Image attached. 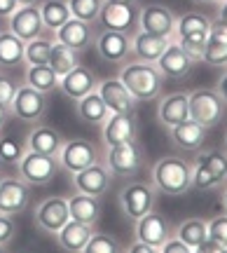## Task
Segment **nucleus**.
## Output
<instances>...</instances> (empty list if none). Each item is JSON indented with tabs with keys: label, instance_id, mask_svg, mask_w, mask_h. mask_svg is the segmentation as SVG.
<instances>
[{
	"label": "nucleus",
	"instance_id": "nucleus-1",
	"mask_svg": "<svg viewBox=\"0 0 227 253\" xmlns=\"http://www.w3.org/2000/svg\"><path fill=\"white\" fill-rule=\"evenodd\" d=\"M119 80L124 82L134 99L141 103V101H154L159 99V94L164 89V78L157 63H148V61H131L127 63L122 73H119Z\"/></svg>",
	"mask_w": 227,
	"mask_h": 253
},
{
	"label": "nucleus",
	"instance_id": "nucleus-2",
	"mask_svg": "<svg viewBox=\"0 0 227 253\" xmlns=\"http://www.w3.org/2000/svg\"><path fill=\"white\" fill-rule=\"evenodd\" d=\"M152 185L157 192L181 197L192 190V162L183 157H162L152 167Z\"/></svg>",
	"mask_w": 227,
	"mask_h": 253
},
{
	"label": "nucleus",
	"instance_id": "nucleus-3",
	"mask_svg": "<svg viewBox=\"0 0 227 253\" xmlns=\"http://www.w3.org/2000/svg\"><path fill=\"white\" fill-rule=\"evenodd\" d=\"M143 162H146V153H143V148L136 141L108 145V150H106V167L117 178H131V176H136L141 171Z\"/></svg>",
	"mask_w": 227,
	"mask_h": 253
},
{
	"label": "nucleus",
	"instance_id": "nucleus-4",
	"mask_svg": "<svg viewBox=\"0 0 227 253\" xmlns=\"http://www.w3.org/2000/svg\"><path fill=\"white\" fill-rule=\"evenodd\" d=\"M19 169V178L28 185H47V183L54 181L56 171L61 169L56 155H42V153H33L26 150L21 155V160L17 162Z\"/></svg>",
	"mask_w": 227,
	"mask_h": 253
},
{
	"label": "nucleus",
	"instance_id": "nucleus-5",
	"mask_svg": "<svg viewBox=\"0 0 227 253\" xmlns=\"http://www.w3.org/2000/svg\"><path fill=\"white\" fill-rule=\"evenodd\" d=\"M157 204V188L152 183L134 181L119 190V209L129 220H138L146 216L148 211H152Z\"/></svg>",
	"mask_w": 227,
	"mask_h": 253
},
{
	"label": "nucleus",
	"instance_id": "nucleus-6",
	"mask_svg": "<svg viewBox=\"0 0 227 253\" xmlns=\"http://www.w3.org/2000/svg\"><path fill=\"white\" fill-rule=\"evenodd\" d=\"M188 108H190V120L211 129L223 120L225 101L220 99V94L216 89H194L188 96Z\"/></svg>",
	"mask_w": 227,
	"mask_h": 253
},
{
	"label": "nucleus",
	"instance_id": "nucleus-7",
	"mask_svg": "<svg viewBox=\"0 0 227 253\" xmlns=\"http://www.w3.org/2000/svg\"><path fill=\"white\" fill-rule=\"evenodd\" d=\"M47 108H49V101L47 94L33 89L31 84H21L17 87V94L9 103V113L21 122H40L45 118Z\"/></svg>",
	"mask_w": 227,
	"mask_h": 253
},
{
	"label": "nucleus",
	"instance_id": "nucleus-8",
	"mask_svg": "<svg viewBox=\"0 0 227 253\" xmlns=\"http://www.w3.org/2000/svg\"><path fill=\"white\" fill-rule=\"evenodd\" d=\"M94 47H96V54L106 63H113V66L127 63L131 59V36L124 33V31L101 28L94 36Z\"/></svg>",
	"mask_w": 227,
	"mask_h": 253
},
{
	"label": "nucleus",
	"instance_id": "nucleus-9",
	"mask_svg": "<svg viewBox=\"0 0 227 253\" xmlns=\"http://www.w3.org/2000/svg\"><path fill=\"white\" fill-rule=\"evenodd\" d=\"M59 160V167L66 169L68 173H77L82 171L84 167L99 162V153L91 141H84V138H71V141H64L61 150L56 155Z\"/></svg>",
	"mask_w": 227,
	"mask_h": 253
},
{
	"label": "nucleus",
	"instance_id": "nucleus-10",
	"mask_svg": "<svg viewBox=\"0 0 227 253\" xmlns=\"http://www.w3.org/2000/svg\"><path fill=\"white\" fill-rule=\"evenodd\" d=\"M136 2H115V0H103L96 24L106 31H124L129 33L136 24Z\"/></svg>",
	"mask_w": 227,
	"mask_h": 253
},
{
	"label": "nucleus",
	"instance_id": "nucleus-11",
	"mask_svg": "<svg viewBox=\"0 0 227 253\" xmlns=\"http://www.w3.org/2000/svg\"><path fill=\"white\" fill-rule=\"evenodd\" d=\"M176 19L178 17L173 14V9L166 5H159V2H150V5L138 9V28L152 33V36L173 38Z\"/></svg>",
	"mask_w": 227,
	"mask_h": 253
},
{
	"label": "nucleus",
	"instance_id": "nucleus-12",
	"mask_svg": "<svg viewBox=\"0 0 227 253\" xmlns=\"http://www.w3.org/2000/svg\"><path fill=\"white\" fill-rule=\"evenodd\" d=\"M68 220H71V211H68V199L66 197H47L45 202L38 204L36 225L47 235H56Z\"/></svg>",
	"mask_w": 227,
	"mask_h": 253
},
{
	"label": "nucleus",
	"instance_id": "nucleus-13",
	"mask_svg": "<svg viewBox=\"0 0 227 253\" xmlns=\"http://www.w3.org/2000/svg\"><path fill=\"white\" fill-rule=\"evenodd\" d=\"M110 183H113V173L101 162H94L84 167L82 171L73 173L75 192H84V195H94V197H103L110 190Z\"/></svg>",
	"mask_w": 227,
	"mask_h": 253
},
{
	"label": "nucleus",
	"instance_id": "nucleus-14",
	"mask_svg": "<svg viewBox=\"0 0 227 253\" xmlns=\"http://www.w3.org/2000/svg\"><path fill=\"white\" fill-rule=\"evenodd\" d=\"M7 28L17 38H21L24 42H28V40H33V38H38V36H42L45 24H42V17H40L38 5H19V7L7 17Z\"/></svg>",
	"mask_w": 227,
	"mask_h": 253
},
{
	"label": "nucleus",
	"instance_id": "nucleus-15",
	"mask_svg": "<svg viewBox=\"0 0 227 253\" xmlns=\"http://www.w3.org/2000/svg\"><path fill=\"white\" fill-rule=\"evenodd\" d=\"M31 202V185L21 178H0V213L19 216Z\"/></svg>",
	"mask_w": 227,
	"mask_h": 253
},
{
	"label": "nucleus",
	"instance_id": "nucleus-16",
	"mask_svg": "<svg viewBox=\"0 0 227 253\" xmlns=\"http://www.w3.org/2000/svg\"><path fill=\"white\" fill-rule=\"evenodd\" d=\"M206 126H201L199 122H194V120H183L178 122L176 126H169V138H171V143L183 150V153L188 155H194L199 153L201 148L206 145Z\"/></svg>",
	"mask_w": 227,
	"mask_h": 253
},
{
	"label": "nucleus",
	"instance_id": "nucleus-17",
	"mask_svg": "<svg viewBox=\"0 0 227 253\" xmlns=\"http://www.w3.org/2000/svg\"><path fill=\"white\" fill-rule=\"evenodd\" d=\"M138 138V120L136 113H110L103 122V141L106 145L129 143Z\"/></svg>",
	"mask_w": 227,
	"mask_h": 253
},
{
	"label": "nucleus",
	"instance_id": "nucleus-18",
	"mask_svg": "<svg viewBox=\"0 0 227 253\" xmlns=\"http://www.w3.org/2000/svg\"><path fill=\"white\" fill-rule=\"evenodd\" d=\"M154 63H157V68H159V73H162L164 78H169V80H181V78H185V75L192 71V66L197 63V59L192 54H188V52L173 40Z\"/></svg>",
	"mask_w": 227,
	"mask_h": 253
},
{
	"label": "nucleus",
	"instance_id": "nucleus-19",
	"mask_svg": "<svg viewBox=\"0 0 227 253\" xmlns=\"http://www.w3.org/2000/svg\"><path fill=\"white\" fill-rule=\"evenodd\" d=\"M96 91L101 94V99L108 106L110 113H134L138 106L134 94L124 87V82L119 80V78H108V80L99 82Z\"/></svg>",
	"mask_w": 227,
	"mask_h": 253
},
{
	"label": "nucleus",
	"instance_id": "nucleus-20",
	"mask_svg": "<svg viewBox=\"0 0 227 253\" xmlns=\"http://www.w3.org/2000/svg\"><path fill=\"white\" fill-rule=\"evenodd\" d=\"M96 87H99V78L87 66H75L71 73H66L64 78H59V89L71 101H80L82 96H87Z\"/></svg>",
	"mask_w": 227,
	"mask_h": 253
},
{
	"label": "nucleus",
	"instance_id": "nucleus-21",
	"mask_svg": "<svg viewBox=\"0 0 227 253\" xmlns=\"http://www.w3.org/2000/svg\"><path fill=\"white\" fill-rule=\"evenodd\" d=\"M134 223H136V239L152 246L154 251H159L164 242L171 237V225L166 223V218L154 211H148L146 216H141Z\"/></svg>",
	"mask_w": 227,
	"mask_h": 253
},
{
	"label": "nucleus",
	"instance_id": "nucleus-22",
	"mask_svg": "<svg viewBox=\"0 0 227 253\" xmlns=\"http://www.w3.org/2000/svg\"><path fill=\"white\" fill-rule=\"evenodd\" d=\"M54 40L73 47L75 52H84L87 47L94 45V24L71 17L64 26H59L54 31Z\"/></svg>",
	"mask_w": 227,
	"mask_h": 253
},
{
	"label": "nucleus",
	"instance_id": "nucleus-23",
	"mask_svg": "<svg viewBox=\"0 0 227 253\" xmlns=\"http://www.w3.org/2000/svg\"><path fill=\"white\" fill-rule=\"evenodd\" d=\"M171 42H173V38L152 36V33H148V31H141V28H138L136 33L131 36V56H134L136 61L154 63Z\"/></svg>",
	"mask_w": 227,
	"mask_h": 253
},
{
	"label": "nucleus",
	"instance_id": "nucleus-24",
	"mask_svg": "<svg viewBox=\"0 0 227 253\" xmlns=\"http://www.w3.org/2000/svg\"><path fill=\"white\" fill-rule=\"evenodd\" d=\"M91 235H94V225H87V223H80V220H73V218H71V220L56 232V242H59V246L66 249V251L82 253Z\"/></svg>",
	"mask_w": 227,
	"mask_h": 253
},
{
	"label": "nucleus",
	"instance_id": "nucleus-25",
	"mask_svg": "<svg viewBox=\"0 0 227 253\" xmlns=\"http://www.w3.org/2000/svg\"><path fill=\"white\" fill-rule=\"evenodd\" d=\"M64 141L66 138L56 129H52V126H47V125H38L26 136V150L42 153V155H59Z\"/></svg>",
	"mask_w": 227,
	"mask_h": 253
},
{
	"label": "nucleus",
	"instance_id": "nucleus-26",
	"mask_svg": "<svg viewBox=\"0 0 227 253\" xmlns=\"http://www.w3.org/2000/svg\"><path fill=\"white\" fill-rule=\"evenodd\" d=\"M101 197L94 195H84V192H75L73 197H68V211L73 220L87 223V225H96L101 218Z\"/></svg>",
	"mask_w": 227,
	"mask_h": 253
},
{
	"label": "nucleus",
	"instance_id": "nucleus-27",
	"mask_svg": "<svg viewBox=\"0 0 227 253\" xmlns=\"http://www.w3.org/2000/svg\"><path fill=\"white\" fill-rule=\"evenodd\" d=\"M157 118L166 129L169 126H176L178 122L190 118V108H188V94H169L159 101V108H157Z\"/></svg>",
	"mask_w": 227,
	"mask_h": 253
},
{
	"label": "nucleus",
	"instance_id": "nucleus-28",
	"mask_svg": "<svg viewBox=\"0 0 227 253\" xmlns=\"http://www.w3.org/2000/svg\"><path fill=\"white\" fill-rule=\"evenodd\" d=\"M75 103H77V106H75V110H77V118H80L82 122H87V125L103 126V122L110 118L108 106L103 103V99H101V94L96 89L89 91L87 96H82V99L75 101Z\"/></svg>",
	"mask_w": 227,
	"mask_h": 253
},
{
	"label": "nucleus",
	"instance_id": "nucleus-29",
	"mask_svg": "<svg viewBox=\"0 0 227 253\" xmlns=\"http://www.w3.org/2000/svg\"><path fill=\"white\" fill-rule=\"evenodd\" d=\"M194 162H199L209 171L216 188H223L227 183V150H220V148H213V150H206V153L199 150V157Z\"/></svg>",
	"mask_w": 227,
	"mask_h": 253
},
{
	"label": "nucleus",
	"instance_id": "nucleus-30",
	"mask_svg": "<svg viewBox=\"0 0 227 253\" xmlns=\"http://www.w3.org/2000/svg\"><path fill=\"white\" fill-rule=\"evenodd\" d=\"M47 66L56 73V78H64L66 73H71L75 66H80V52H75L73 47L54 40V42H52V49H49V61H47Z\"/></svg>",
	"mask_w": 227,
	"mask_h": 253
},
{
	"label": "nucleus",
	"instance_id": "nucleus-31",
	"mask_svg": "<svg viewBox=\"0 0 227 253\" xmlns=\"http://www.w3.org/2000/svg\"><path fill=\"white\" fill-rule=\"evenodd\" d=\"M24 47L26 42L17 38L12 31H0V66L14 68L24 63Z\"/></svg>",
	"mask_w": 227,
	"mask_h": 253
},
{
	"label": "nucleus",
	"instance_id": "nucleus-32",
	"mask_svg": "<svg viewBox=\"0 0 227 253\" xmlns=\"http://www.w3.org/2000/svg\"><path fill=\"white\" fill-rule=\"evenodd\" d=\"M38 9H40V17H42L45 28H49L52 33H54L59 26H64L66 21L73 17L66 0H42V2L38 5Z\"/></svg>",
	"mask_w": 227,
	"mask_h": 253
},
{
	"label": "nucleus",
	"instance_id": "nucleus-33",
	"mask_svg": "<svg viewBox=\"0 0 227 253\" xmlns=\"http://www.w3.org/2000/svg\"><path fill=\"white\" fill-rule=\"evenodd\" d=\"M173 235L178 237L181 242H185V244L194 251V249L209 237L206 220H204V218H188V220H183L181 225H178V230H176Z\"/></svg>",
	"mask_w": 227,
	"mask_h": 253
},
{
	"label": "nucleus",
	"instance_id": "nucleus-34",
	"mask_svg": "<svg viewBox=\"0 0 227 253\" xmlns=\"http://www.w3.org/2000/svg\"><path fill=\"white\" fill-rule=\"evenodd\" d=\"M26 84H31L33 89L42 91V94H49V91L59 89V78H56V73L47 63L45 66H28Z\"/></svg>",
	"mask_w": 227,
	"mask_h": 253
},
{
	"label": "nucleus",
	"instance_id": "nucleus-35",
	"mask_svg": "<svg viewBox=\"0 0 227 253\" xmlns=\"http://www.w3.org/2000/svg\"><path fill=\"white\" fill-rule=\"evenodd\" d=\"M209 28H211V19L206 14H201V12H188V14L176 19L173 38H183V36H190V33L209 31Z\"/></svg>",
	"mask_w": 227,
	"mask_h": 253
},
{
	"label": "nucleus",
	"instance_id": "nucleus-36",
	"mask_svg": "<svg viewBox=\"0 0 227 253\" xmlns=\"http://www.w3.org/2000/svg\"><path fill=\"white\" fill-rule=\"evenodd\" d=\"M52 42L49 38L38 36L33 40H28L26 47H24V61L28 66H45L49 61V49H52Z\"/></svg>",
	"mask_w": 227,
	"mask_h": 253
},
{
	"label": "nucleus",
	"instance_id": "nucleus-37",
	"mask_svg": "<svg viewBox=\"0 0 227 253\" xmlns=\"http://www.w3.org/2000/svg\"><path fill=\"white\" fill-rule=\"evenodd\" d=\"M66 2H68V9L75 19L89 21V24H96L101 5H103V0H66Z\"/></svg>",
	"mask_w": 227,
	"mask_h": 253
},
{
	"label": "nucleus",
	"instance_id": "nucleus-38",
	"mask_svg": "<svg viewBox=\"0 0 227 253\" xmlns=\"http://www.w3.org/2000/svg\"><path fill=\"white\" fill-rule=\"evenodd\" d=\"M176 42L192 54L197 61H201V54L206 49V42H209V31H199V33H190V36H183V38H176Z\"/></svg>",
	"mask_w": 227,
	"mask_h": 253
},
{
	"label": "nucleus",
	"instance_id": "nucleus-39",
	"mask_svg": "<svg viewBox=\"0 0 227 253\" xmlns=\"http://www.w3.org/2000/svg\"><path fill=\"white\" fill-rule=\"evenodd\" d=\"M119 244L115 237L103 235V232H94L89 237V242L84 246V253H117Z\"/></svg>",
	"mask_w": 227,
	"mask_h": 253
},
{
	"label": "nucleus",
	"instance_id": "nucleus-40",
	"mask_svg": "<svg viewBox=\"0 0 227 253\" xmlns=\"http://www.w3.org/2000/svg\"><path fill=\"white\" fill-rule=\"evenodd\" d=\"M24 153L26 150L21 148V143H19L17 138H9V136L0 138V162L2 164H17Z\"/></svg>",
	"mask_w": 227,
	"mask_h": 253
},
{
	"label": "nucleus",
	"instance_id": "nucleus-41",
	"mask_svg": "<svg viewBox=\"0 0 227 253\" xmlns=\"http://www.w3.org/2000/svg\"><path fill=\"white\" fill-rule=\"evenodd\" d=\"M206 230H209L211 239H216L218 244H223L225 246V251H227V213L206 220Z\"/></svg>",
	"mask_w": 227,
	"mask_h": 253
},
{
	"label": "nucleus",
	"instance_id": "nucleus-42",
	"mask_svg": "<svg viewBox=\"0 0 227 253\" xmlns=\"http://www.w3.org/2000/svg\"><path fill=\"white\" fill-rule=\"evenodd\" d=\"M201 61L209 66H227V45H206Z\"/></svg>",
	"mask_w": 227,
	"mask_h": 253
},
{
	"label": "nucleus",
	"instance_id": "nucleus-43",
	"mask_svg": "<svg viewBox=\"0 0 227 253\" xmlns=\"http://www.w3.org/2000/svg\"><path fill=\"white\" fill-rule=\"evenodd\" d=\"M17 235V223L14 218L7 216V213H0V244L7 246Z\"/></svg>",
	"mask_w": 227,
	"mask_h": 253
},
{
	"label": "nucleus",
	"instance_id": "nucleus-44",
	"mask_svg": "<svg viewBox=\"0 0 227 253\" xmlns=\"http://www.w3.org/2000/svg\"><path fill=\"white\" fill-rule=\"evenodd\" d=\"M206 45H227V24L223 21H211L209 42Z\"/></svg>",
	"mask_w": 227,
	"mask_h": 253
},
{
	"label": "nucleus",
	"instance_id": "nucleus-45",
	"mask_svg": "<svg viewBox=\"0 0 227 253\" xmlns=\"http://www.w3.org/2000/svg\"><path fill=\"white\" fill-rule=\"evenodd\" d=\"M14 94H17V84L9 80V78H2V75H0V103H2L5 108H9Z\"/></svg>",
	"mask_w": 227,
	"mask_h": 253
},
{
	"label": "nucleus",
	"instance_id": "nucleus-46",
	"mask_svg": "<svg viewBox=\"0 0 227 253\" xmlns=\"http://www.w3.org/2000/svg\"><path fill=\"white\" fill-rule=\"evenodd\" d=\"M162 253H192V249L185 242H181L176 235H171L166 242L162 244V249H159Z\"/></svg>",
	"mask_w": 227,
	"mask_h": 253
},
{
	"label": "nucleus",
	"instance_id": "nucleus-47",
	"mask_svg": "<svg viewBox=\"0 0 227 253\" xmlns=\"http://www.w3.org/2000/svg\"><path fill=\"white\" fill-rule=\"evenodd\" d=\"M197 253H225V246L218 244L216 239H211V237H206L204 242H201L197 249H194Z\"/></svg>",
	"mask_w": 227,
	"mask_h": 253
},
{
	"label": "nucleus",
	"instance_id": "nucleus-48",
	"mask_svg": "<svg viewBox=\"0 0 227 253\" xmlns=\"http://www.w3.org/2000/svg\"><path fill=\"white\" fill-rule=\"evenodd\" d=\"M17 7H19L17 0H0V19H7Z\"/></svg>",
	"mask_w": 227,
	"mask_h": 253
},
{
	"label": "nucleus",
	"instance_id": "nucleus-49",
	"mask_svg": "<svg viewBox=\"0 0 227 253\" xmlns=\"http://www.w3.org/2000/svg\"><path fill=\"white\" fill-rule=\"evenodd\" d=\"M129 251H131V253H157V251L152 249V246H148L146 242H141V239H138L136 244L129 246Z\"/></svg>",
	"mask_w": 227,
	"mask_h": 253
},
{
	"label": "nucleus",
	"instance_id": "nucleus-50",
	"mask_svg": "<svg viewBox=\"0 0 227 253\" xmlns=\"http://www.w3.org/2000/svg\"><path fill=\"white\" fill-rule=\"evenodd\" d=\"M216 91L220 94V99L227 103V71L220 75V80H218V87H216Z\"/></svg>",
	"mask_w": 227,
	"mask_h": 253
},
{
	"label": "nucleus",
	"instance_id": "nucleus-51",
	"mask_svg": "<svg viewBox=\"0 0 227 253\" xmlns=\"http://www.w3.org/2000/svg\"><path fill=\"white\" fill-rule=\"evenodd\" d=\"M7 118H9V108H5V106L0 103V131L5 129V122H7Z\"/></svg>",
	"mask_w": 227,
	"mask_h": 253
},
{
	"label": "nucleus",
	"instance_id": "nucleus-52",
	"mask_svg": "<svg viewBox=\"0 0 227 253\" xmlns=\"http://www.w3.org/2000/svg\"><path fill=\"white\" fill-rule=\"evenodd\" d=\"M218 21H223V24H227V2H223L218 9Z\"/></svg>",
	"mask_w": 227,
	"mask_h": 253
},
{
	"label": "nucleus",
	"instance_id": "nucleus-53",
	"mask_svg": "<svg viewBox=\"0 0 227 253\" xmlns=\"http://www.w3.org/2000/svg\"><path fill=\"white\" fill-rule=\"evenodd\" d=\"M19 5H38V2H40V0H17Z\"/></svg>",
	"mask_w": 227,
	"mask_h": 253
},
{
	"label": "nucleus",
	"instance_id": "nucleus-54",
	"mask_svg": "<svg viewBox=\"0 0 227 253\" xmlns=\"http://www.w3.org/2000/svg\"><path fill=\"white\" fill-rule=\"evenodd\" d=\"M194 2H199V5H216L220 0H194Z\"/></svg>",
	"mask_w": 227,
	"mask_h": 253
},
{
	"label": "nucleus",
	"instance_id": "nucleus-55",
	"mask_svg": "<svg viewBox=\"0 0 227 253\" xmlns=\"http://www.w3.org/2000/svg\"><path fill=\"white\" fill-rule=\"evenodd\" d=\"M223 204H225V213H227V188H225V197H223Z\"/></svg>",
	"mask_w": 227,
	"mask_h": 253
},
{
	"label": "nucleus",
	"instance_id": "nucleus-56",
	"mask_svg": "<svg viewBox=\"0 0 227 253\" xmlns=\"http://www.w3.org/2000/svg\"><path fill=\"white\" fill-rule=\"evenodd\" d=\"M115 2H138V0H115Z\"/></svg>",
	"mask_w": 227,
	"mask_h": 253
},
{
	"label": "nucleus",
	"instance_id": "nucleus-57",
	"mask_svg": "<svg viewBox=\"0 0 227 253\" xmlns=\"http://www.w3.org/2000/svg\"><path fill=\"white\" fill-rule=\"evenodd\" d=\"M2 251H5V246H2V244H0V253H2Z\"/></svg>",
	"mask_w": 227,
	"mask_h": 253
},
{
	"label": "nucleus",
	"instance_id": "nucleus-58",
	"mask_svg": "<svg viewBox=\"0 0 227 253\" xmlns=\"http://www.w3.org/2000/svg\"><path fill=\"white\" fill-rule=\"evenodd\" d=\"M225 150H227V138H225Z\"/></svg>",
	"mask_w": 227,
	"mask_h": 253
},
{
	"label": "nucleus",
	"instance_id": "nucleus-59",
	"mask_svg": "<svg viewBox=\"0 0 227 253\" xmlns=\"http://www.w3.org/2000/svg\"><path fill=\"white\" fill-rule=\"evenodd\" d=\"M220 2H227V0H220Z\"/></svg>",
	"mask_w": 227,
	"mask_h": 253
},
{
	"label": "nucleus",
	"instance_id": "nucleus-60",
	"mask_svg": "<svg viewBox=\"0 0 227 253\" xmlns=\"http://www.w3.org/2000/svg\"><path fill=\"white\" fill-rule=\"evenodd\" d=\"M0 178H2V176H0Z\"/></svg>",
	"mask_w": 227,
	"mask_h": 253
}]
</instances>
